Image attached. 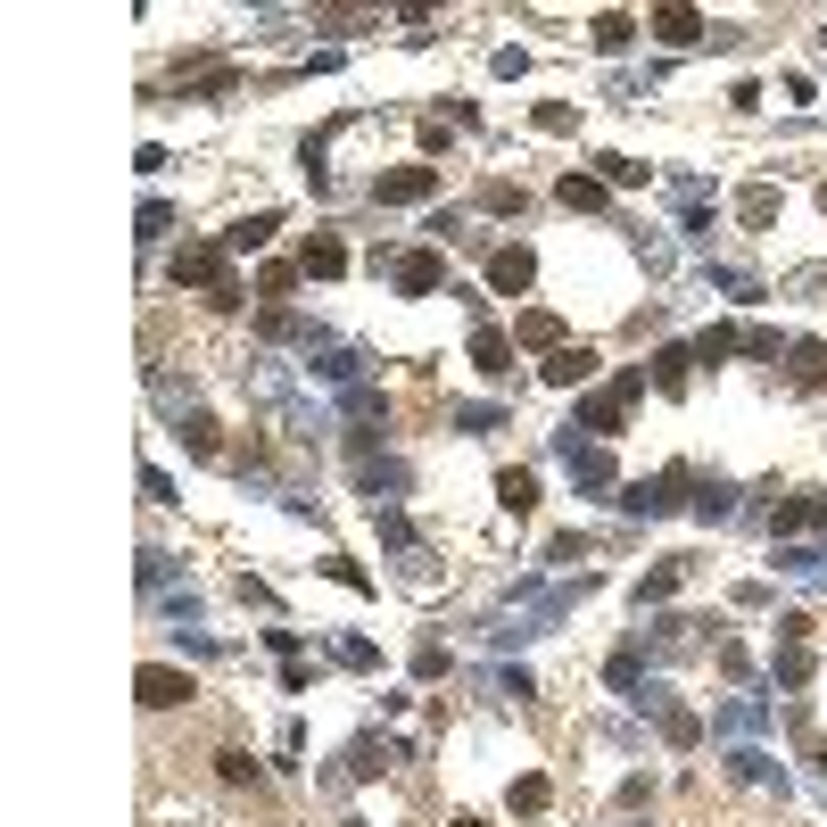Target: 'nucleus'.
I'll use <instances>...</instances> for the list:
<instances>
[{
  "label": "nucleus",
  "instance_id": "nucleus-1",
  "mask_svg": "<svg viewBox=\"0 0 827 827\" xmlns=\"http://www.w3.org/2000/svg\"><path fill=\"white\" fill-rule=\"evenodd\" d=\"M174 290H199L207 306H241V273H232V248L224 241H190L183 257H174Z\"/></svg>",
  "mask_w": 827,
  "mask_h": 827
},
{
  "label": "nucleus",
  "instance_id": "nucleus-2",
  "mask_svg": "<svg viewBox=\"0 0 827 827\" xmlns=\"http://www.w3.org/2000/svg\"><path fill=\"white\" fill-rule=\"evenodd\" d=\"M638 389H645V373H620V381H613V389H604V397H587V406L571 414L563 431H596V439H620V406H629V397H638Z\"/></svg>",
  "mask_w": 827,
  "mask_h": 827
},
{
  "label": "nucleus",
  "instance_id": "nucleus-3",
  "mask_svg": "<svg viewBox=\"0 0 827 827\" xmlns=\"http://www.w3.org/2000/svg\"><path fill=\"white\" fill-rule=\"evenodd\" d=\"M174 92L183 100H232L241 92V67H224V58H183V67H174Z\"/></svg>",
  "mask_w": 827,
  "mask_h": 827
},
{
  "label": "nucleus",
  "instance_id": "nucleus-4",
  "mask_svg": "<svg viewBox=\"0 0 827 827\" xmlns=\"http://www.w3.org/2000/svg\"><path fill=\"white\" fill-rule=\"evenodd\" d=\"M439 190V166H389V174H373V199L381 207H422Z\"/></svg>",
  "mask_w": 827,
  "mask_h": 827
},
{
  "label": "nucleus",
  "instance_id": "nucleus-5",
  "mask_svg": "<svg viewBox=\"0 0 827 827\" xmlns=\"http://www.w3.org/2000/svg\"><path fill=\"white\" fill-rule=\"evenodd\" d=\"M132 696L150 703V712H174V703H190L199 687H190V671H166V662H141V678H132Z\"/></svg>",
  "mask_w": 827,
  "mask_h": 827
},
{
  "label": "nucleus",
  "instance_id": "nucleus-6",
  "mask_svg": "<svg viewBox=\"0 0 827 827\" xmlns=\"http://www.w3.org/2000/svg\"><path fill=\"white\" fill-rule=\"evenodd\" d=\"M389 282L406 290V299H431V290L447 282V257H439V248H406V257L389 265Z\"/></svg>",
  "mask_w": 827,
  "mask_h": 827
},
{
  "label": "nucleus",
  "instance_id": "nucleus-7",
  "mask_svg": "<svg viewBox=\"0 0 827 827\" xmlns=\"http://www.w3.org/2000/svg\"><path fill=\"white\" fill-rule=\"evenodd\" d=\"M563 464H571L580 489H613V455H604V447H580V431H563Z\"/></svg>",
  "mask_w": 827,
  "mask_h": 827
},
{
  "label": "nucleus",
  "instance_id": "nucleus-8",
  "mask_svg": "<svg viewBox=\"0 0 827 827\" xmlns=\"http://www.w3.org/2000/svg\"><path fill=\"white\" fill-rule=\"evenodd\" d=\"M529 273H538V257H529L522 241H513V248H497V257H489V290H505V299H522V290H529Z\"/></svg>",
  "mask_w": 827,
  "mask_h": 827
},
{
  "label": "nucleus",
  "instance_id": "nucleus-9",
  "mask_svg": "<svg viewBox=\"0 0 827 827\" xmlns=\"http://www.w3.org/2000/svg\"><path fill=\"white\" fill-rule=\"evenodd\" d=\"M471 364H480V373H489V381H505V373H513V331H497V323H480V331H471Z\"/></svg>",
  "mask_w": 827,
  "mask_h": 827
},
{
  "label": "nucleus",
  "instance_id": "nucleus-10",
  "mask_svg": "<svg viewBox=\"0 0 827 827\" xmlns=\"http://www.w3.org/2000/svg\"><path fill=\"white\" fill-rule=\"evenodd\" d=\"M678 505V471H662V480H629L620 489V513H671Z\"/></svg>",
  "mask_w": 827,
  "mask_h": 827
},
{
  "label": "nucleus",
  "instance_id": "nucleus-11",
  "mask_svg": "<svg viewBox=\"0 0 827 827\" xmlns=\"http://www.w3.org/2000/svg\"><path fill=\"white\" fill-rule=\"evenodd\" d=\"M787 381H794V389H827V348H819V339H794V348H787Z\"/></svg>",
  "mask_w": 827,
  "mask_h": 827
},
{
  "label": "nucleus",
  "instance_id": "nucleus-12",
  "mask_svg": "<svg viewBox=\"0 0 827 827\" xmlns=\"http://www.w3.org/2000/svg\"><path fill=\"white\" fill-rule=\"evenodd\" d=\"M513 339H522V348H546V357H555V348H571V339H563V315H546V306L513 315Z\"/></svg>",
  "mask_w": 827,
  "mask_h": 827
},
{
  "label": "nucleus",
  "instance_id": "nucleus-13",
  "mask_svg": "<svg viewBox=\"0 0 827 827\" xmlns=\"http://www.w3.org/2000/svg\"><path fill=\"white\" fill-rule=\"evenodd\" d=\"M538 373H546V381H555V389H580V381H587V373H596V348H555V357H546V364H538Z\"/></svg>",
  "mask_w": 827,
  "mask_h": 827
},
{
  "label": "nucleus",
  "instance_id": "nucleus-14",
  "mask_svg": "<svg viewBox=\"0 0 827 827\" xmlns=\"http://www.w3.org/2000/svg\"><path fill=\"white\" fill-rule=\"evenodd\" d=\"M273 232H282V216H273V207H257V216H241V224L224 232V248H232V257H248V248H265Z\"/></svg>",
  "mask_w": 827,
  "mask_h": 827
},
{
  "label": "nucleus",
  "instance_id": "nucleus-15",
  "mask_svg": "<svg viewBox=\"0 0 827 827\" xmlns=\"http://www.w3.org/2000/svg\"><path fill=\"white\" fill-rule=\"evenodd\" d=\"M654 34L671 42V50H687V42H703V34H712V25H703L696 9H654Z\"/></svg>",
  "mask_w": 827,
  "mask_h": 827
},
{
  "label": "nucleus",
  "instance_id": "nucleus-16",
  "mask_svg": "<svg viewBox=\"0 0 827 827\" xmlns=\"http://www.w3.org/2000/svg\"><path fill=\"white\" fill-rule=\"evenodd\" d=\"M299 273H306V282H339V273H348V248H339V241H306Z\"/></svg>",
  "mask_w": 827,
  "mask_h": 827
},
{
  "label": "nucleus",
  "instance_id": "nucleus-17",
  "mask_svg": "<svg viewBox=\"0 0 827 827\" xmlns=\"http://www.w3.org/2000/svg\"><path fill=\"white\" fill-rule=\"evenodd\" d=\"M778 687H787V696H794V687H811V645L803 638H778Z\"/></svg>",
  "mask_w": 827,
  "mask_h": 827
},
{
  "label": "nucleus",
  "instance_id": "nucleus-18",
  "mask_svg": "<svg viewBox=\"0 0 827 827\" xmlns=\"http://www.w3.org/2000/svg\"><path fill=\"white\" fill-rule=\"evenodd\" d=\"M497 505H505V513H529V505H538V480H529V471H497Z\"/></svg>",
  "mask_w": 827,
  "mask_h": 827
},
{
  "label": "nucleus",
  "instance_id": "nucleus-19",
  "mask_svg": "<svg viewBox=\"0 0 827 827\" xmlns=\"http://www.w3.org/2000/svg\"><path fill=\"white\" fill-rule=\"evenodd\" d=\"M183 447H190V455H224V439H216V414H199V406L183 414Z\"/></svg>",
  "mask_w": 827,
  "mask_h": 827
},
{
  "label": "nucleus",
  "instance_id": "nucleus-20",
  "mask_svg": "<svg viewBox=\"0 0 827 827\" xmlns=\"http://www.w3.org/2000/svg\"><path fill=\"white\" fill-rule=\"evenodd\" d=\"M587 34H596V50H629V34H638V18H620V9H604V18L587 25Z\"/></svg>",
  "mask_w": 827,
  "mask_h": 827
},
{
  "label": "nucleus",
  "instance_id": "nucleus-21",
  "mask_svg": "<svg viewBox=\"0 0 827 827\" xmlns=\"http://www.w3.org/2000/svg\"><path fill=\"white\" fill-rule=\"evenodd\" d=\"M389 770V745L381 736H357V753H348V778H381Z\"/></svg>",
  "mask_w": 827,
  "mask_h": 827
},
{
  "label": "nucleus",
  "instance_id": "nucleus-22",
  "mask_svg": "<svg viewBox=\"0 0 827 827\" xmlns=\"http://www.w3.org/2000/svg\"><path fill=\"white\" fill-rule=\"evenodd\" d=\"M480 207H489V216H522L529 190H522V183H480Z\"/></svg>",
  "mask_w": 827,
  "mask_h": 827
},
{
  "label": "nucleus",
  "instance_id": "nucleus-23",
  "mask_svg": "<svg viewBox=\"0 0 827 827\" xmlns=\"http://www.w3.org/2000/svg\"><path fill=\"white\" fill-rule=\"evenodd\" d=\"M736 216H745L753 232H761V224H778V190H770V183H761V190H745V199H736Z\"/></svg>",
  "mask_w": 827,
  "mask_h": 827
},
{
  "label": "nucleus",
  "instance_id": "nucleus-24",
  "mask_svg": "<svg viewBox=\"0 0 827 827\" xmlns=\"http://www.w3.org/2000/svg\"><path fill=\"white\" fill-rule=\"evenodd\" d=\"M216 778H224V787H257V761H248L241 745H224L216 753Z\"/></svg>",
  "mask_w": 827,
  "mask_h": 827
},
{
  "label": "nucleus",
  "instance_id": "nucleus-25",
  "mask_svg": "<svg viewBox=\"0 0 827 827\" xmlns=\"http://www.w3.org/2000/svg\"><path fill=\"white\" fill-rule=\"evenodd\" d=\"M687 364H696L687 348H662L654 357V389H687Z\"/></svg>",
  "mask_w": 827,
  "mask_h": 827
},
{
  "label": "nucleus",
  "instance_id": "nucleus-26",
  "mask_svg": "<svg viewBox=\"0 0 827 827\" xmlns=\"http://www.w3.org/2000/svg\"><path fill=\"white\" fill-rule=\"evenodd\" d=\"M736 348H745V331H720V323H712V331H703V339H696V357H703V364H720V357H736Z\"/></svg>",
  "mask_w": 827,
  "mask_h": 827
},
{
  "label": "nucleus",
  "instance_id": "nucleus-27",
  "mask_svg": "<svg viewBox=\"0 0 827 827\" xmlns=\"http://www.w3.org/2000/svg\"><path fill=\"white\" fill-rule=\"evenodd\" d=\"M596 166H604V183H620V190H629V183H645V166H638V158H620V150H604Z\"/></svg>",
  "mask_w": 827,
  "mask_h": 827
},
{
  "label": "nucleus",
  "instance_id": "nucleus-28",
  "mask_svg": "<svg viewBox=\"0 0 827 827\" xmlns=\"http://www.w3.org/2000/svg\"><path fill=\"white\" fill-rule=\"evenodd\" d=\"M166 232H174V207L150 199V207H141V241H166Z\"/></svg>",
  "mask_w": 827,
  "mask_h": 827
},
{
  "label": "nucleus",
  "instance_id": "nucleus-29",
  "mask_svg": "<svg viewBox=\"0 0 827 827\" xmlns=\"http://www.w3.org/2000/svg\"><path fill=\"white\" fill-rule=\"evenodd\" d=\"M331 654H339V662H348V671H381V654H373V645H364V638H339V645H331Z\"/></svg>",
  "mask_w": 827,
  "mask_h": 827
},
{
  "label": "nucleus",
  "instance_id": "nucleus-30",
  "mask_svg": "<svg viewBox=\"0 0 827 827\" xmlns=\"http://www.w3.org/2000/svg\"><path fill=\"white\" fill-rule=\"evenodd\" d=\"M290 282H299V265H265V273H257L265 299H290Z\"/></svg>",
  "mask_w": 827,
  "mask_h": 827
},
{
  "label": "nucleus",
  "instance_id": "nucleus-31",
  "mask_svg": "<svg viewBox=\"0 0 827 827\" xmlns=\"http://www.w3.org/2000/svg\"><path fill=\"white\" fill-rule=\"evenodd\" d=\"M563 207H604V183H587V174H571V183H563Z\"/></svg>",
  "mask_w": 827,
  "mask_h": 827
},
{
  "label": "nucleus",
  "instance_id": "nucleus-32",
  "mask_svg": "<svg viewBox=\"0 0 827 827\" xmlns=\"http://www.w3.org/2000/svg\"><path fill=\"white\" fill-rule=\"evenodd\" d=\"M141 497H150V505H183V497H174V480H166V471H158V464L141 471Z\"/></svg>",
  "mask_w": 827,
  "mask_h": 827
},
{
  "label": "nucleus",
  "instance_id": "nucleus-33",
  "mask_svg": "<svg viewBox=\"0 0 827 827\" xmlns=\"http://www.w3.org/2000/svg\"><path fill=\"white\" fill-rule=\"evenodd\" d=\"M571 125H580V108H563V100H546V108H538V132H571Z\"/></svg>",
  "mask_w": 827,
  "mask_h": 827
},
{
  "label": "nucleus",
  "instance_id": "nucleus-34",
  "mask_svg": "<svg viewBox=\"0 0 827 827\" xmlns=\"http://www.w3.org/2000/svg\"><path fill=\"white\" fill-rule=\"evenodd\" d=\"M546 794H555L546 778H522V787H513V811H546Z\"/></svg>",
  "mask_w": 827,
  "mask_h": 827
},
{
  "label": "nucleus",
  "instance_id": "nucleus-35",
  "mask_svg": "<svg viewBox=\"0 0 827 827\" xmlns=\"http://www.w3.org/2000/svg\"><path fill=\"white\" fill-rule=\"evenodd\" d=\"M736 778H753V787H770L778 770H770V753H736Z\"/></svg>",
  "mask_w": 827,
  "mask_h": 827
},
{
  "label": "nucleus",
  "instance_id": "nucleus-36",
  "mask_svg": "<svg viewBox=\"0 0 827 827\" xmlns=\"http://www.w3.org/2000/svg\"><path fill=\"white\" fill-rule=\"evenodd\" d=\"M671 587H678V563H662V571H654V580H645V587H638V604H662V596H671Z\"/></svg>",
  "mask_w": 827,
  "mask_h": 827
},
{
  "label": "nucleus",
  "instance_id": "nucleus-37",
  "mask_svg": "<svg viewBox=\"0 0 827 827\" xmlns=\"http://www.w3.org/2000/svg\"><path fill=\"white\" fill-rule=\"evenodd\" d=\"M422 232H431V241H471V232H464V216H455V207H447V216H431V224H422Z\"/></svg>",
  "mask_w": 827,
  "mask_h": 827
},
{
  "label": "nucleus",
  "instance_id": "nucleus-38",
  "mask_svg": "<svg viewBox=\"0 0 827 827\" xmlns=\"http://www.w3.org/2000/svg\"><path fill=\"white\" fill-rule=\"evenodd\" d=\"M447 827H489V819H447Z\"/></svg>",
  "mask_w": 827,
  "mask_h": 827
}]
</instances>
